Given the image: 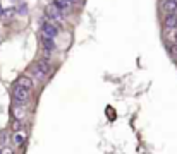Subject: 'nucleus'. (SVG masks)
<instances>
[{
	"instance_id": "1",
	"label": "nucleus",
	"mask_w": 177,
	"mask_h": 154,
	"mask_svg": "<svg viewBox=\"0 0 177 154\" xmlns=\"http://www.w3.org/2000/svg\"><path fill=\"white\" fill-rule=\"evenodd\" d=\"M52 72V65L48 64V60H38L36 64H33L31 67V74L36 80H43L48 77V74Z\"/></svg>"
},
{
	"instance_id": "2",
	"label": "nucleus",
	"mask_w": 177,
	"mask_h": 154,
	"mask_svg": "<svg viewBox=\"0 0 177 154\" xmlns=\"http://www.w3.org/2000/svg\"><path fill=\"white\" fill-rule=\"evenodd\" d=\"M12 99H14V105L16 106H26L28 101H29V89H24L21 86H16L14 87V93H12Z\"/></svg>"
},
{
	"instance_id": "3",
	"label": "nucleus",
	"mask_w": 177,
	"mask_h": 154,
	"mask_svg": "<svg viewBox=\"0 0 177 154\" xmlns=\"http://www.w3.org/2000/svg\"><path fill=\"white\" fill-rule=\"evenodd\" d=\"M45 14H47V17L50 21H54V22H64V19H65V14L60 9H57L54 4H48L45 7Z\"/></svg>"
},
{
	"instance_id": "4",
	"label": "nucleus",
	"mask_w": 177,
	"mask_h": 154,
	"mask_svg": "<svg viewBox=\"0 0 177 154\" xmlns=\"http://www.w3.org/2000/svg\"><path fill=\"white\" fill-rule=\"evenodd\" d=\"M41 34L43 36H48V38H55L59 34V29H57V26H54L52 22L45 21V22H41Z\"/></svg>"
},
{
	"instance_id": "5",
	"label": "nucleus",
	"mask_w": 177,
	"mask_h": 154,
	"mask_svg": "<svg viewBox=\"0 0 177 154\" xmlns=\"http://www.w3.org/2000/svg\"><path fill=\"white\" fill-rule=\"evenodd\" d=\"M163 27L165 31H175L177 29V14H167L163 19Z\"/></svg>"
},
{
	"instance_id": "6",
	"label": "nucleus",
	"mask_w": 177,
	"mask_h": 154,
	"mask_svg": "<svg viewBox=\"0 0 177 154\" xmlns=\"http://www.w3.org/2000/svg\"><path fill=\"white\" fill-rule=\"evenodd\" d=\"M162 9L165 14H177V0H163Z\"/></svg>"
},
{
	"instance_id": "7",
	"label": "nucleus",
	"mask_w": 177,
	"mask_h": 154,
	"mask_svg": "<svg viewBox=\"0 0 177 154\" xmlns=\"http://www.w3.org/2000/svg\"><path fill=\"white\" fill-rule=\"evenodd\" d=\"M11 140L16 144V146H22V144L26 142V134L22 132V130L21 132H14L12 134V137H11Z\"/></svg>"
},
{
	"instance_id": "8",
	"label": "nucleus",
	"mask_w": 177,
	"mask_h": 154,
	"mask_svg": "<svg viewBox=\"0 0 177 154\" xmlns=\"http://www.w3.org/2000/svg\"><path fill=\"white\" fill-rule=\"evenodd\" d=\"M16 86H21V87H24V89H31L33 87V80L28 77V75H21L19 79H17Z\"/></svg>"
},
{
	"instance_id": "9",
	"label": "nucleus",
	"mask_w": 177,
	"mask_h": 154,
	"mask_svg": "<svg viewBox=\"0 0 177 154\" xmlns=\"http://www.w3.org/2000/svg\"><path fill=\"white\" fill-rule=\"evenodd\" d=\"M54 5L57 7V9H60V11L64 12V14H65L67 11H69L70 7H72V5L69 4V2H67V0H54Z\"/></svg>"
},
{
	"instance_id": "10",
	"label": "nucleus",
	"mask_w": 177,
	"mask_h": 154,
	"mask_svg": "<svg viewBox=\"0 0 177 154\" xmlns=\"http://www.w3.org/2000/svg\"><path fill=\"white\" fill-rule=\"evenodd\" d=\"M24 106H12V117H14V120H22L24 118V110H22Z\"/></svg>"
},
{
	"instance_id": "11",
	"label": "nucleus",
	"mask_w": 177,
	"mask_h": 154,
	"mask_svg": "<svg viewBox=\"0 0 177 154\" xmlns=\"http://www.w3.org/2000/svg\"><path fill=\"white\" fill-rule=\"evenodd\" d=\"M12 130H14V132H21L22 130V120H14V122H12Z\"/></svg>"
},
{
	"instance_id": "12",
	"label": "nucleus",
	"mask_w": 177,
	"mask_h": 154,
	"mask_svg": "<svg viewBox=\"0 0 177 154\" xmlns=\"http://www.w3.org/2000/svg\"><path fill=\"white\" fill-rule=\"evenodd\" d=\"M169 52H170V55L174 58H177V43H170L169 45Z\"/></svg>"
},
{
	"instance_id": "13",
	"label": "nucleus",
	"mask_w": 177,
	"mask_h": 154,
	"mask_svg": "<svg viewBox=\"0 0 177 154\" xmlns=\"http://www.w3.org/2000/svg\"><path fill=\"white\" fill-rule=\"evenodd\" d=\"M0 139H2V140H0L2 144H7V139H9V137H7V134H2V135H0Z\"/></svg>"
},
{
	"instance_id": "14",
	"label": "nucleus",
	"mask_w": 177,
	"mask_h": 154,
	"mask_svg": "<svg viewBox=\"0 0 177 154\" xmlns=\"http://www.w3.org/2000/svg\"><path fill=\"white\" fill-rule=\"evenodd\" d=\"M4 154H14V151H12L11 147H5L4 149Z\"/></svg>"
},
{
	"instance_id": "15",
	"label": "nucleus",
	"mask_w": 177,
	"mask_h": 154,
	"mask_svg": "<svg viewBox=\"0 0 177 154\" xmlns=\"http://www.w3.org/2000/svg\"><path fill=\"white\" fill-rule=\"evenodd\" d=\"M4 16H5V11H4V9L0 7V19H4Z\"/></svg>"
},
{
	"instance_id": "16",
	"label": "nucleus",
	"mask_w": 177,
	"mask_h": 154,
	"mask_svg": "<svg viewBox=\"0 0 177 154\" xmlns=\"http://www.w3.org/2000/svg\"><path fill=\"white\" fill-rule=\"evenodd\" d=\"M67 2H69L70 5H74V4H76V2H77V0H67Z\"/></svg>"
},
{
	"instance_id": "17",
	"label": "nucleus",
	"mask_w": 177,
	"mask_h": 154,
	"mask_svg": "<svg viewBox=\"0 0 177 154\" xmlns=\"http://www.w3.org/2000/svg\"><path fill=\"white\" fill-rule=\"evenodd\" d=\"M0 154H4V149H2V147H0Z\"/></svg>"
}]
</instances>
